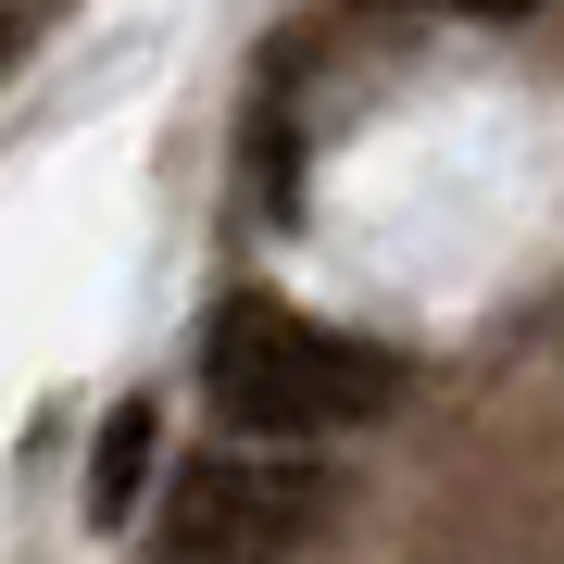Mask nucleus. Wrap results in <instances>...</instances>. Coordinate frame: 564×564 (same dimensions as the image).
<instances>
[{
	"label": "nucleus",
	"mask_w": 564,
	"mask_h": 564,
	"mask_svg": "<svg viewBox=\"0 0 564 564\" xmlns=\"http://www.w3.org/2000/svg\"><path fill=\"white\" fill-rule=\"evenodd\" d=\"M202 389H214L226 426H251V440H314V426L389 414L402 402V364L377 339H339V326L239 289V302H214V326H202Z\"/></svg>",
	"instance_id": "nucleus-1"
},
{
	"label": "nucleus",
	"mask_w": 564,
	"mask_h": 564,
	"mask_svg": "<svg viewBox=\"0 0 564 564\" xmlns=\"http://www.w3.org/2000/svg\"><path fill=\"white\" fill-rule=\"evenodd\" d=\"M326 514V477L302 464H188L163 502V564H276Z\"/></svg>",
	"instance_id": "nucleus-2"
},
{
	"label": "nucleus",
	"mask_w": 564,
	"mask_h": 564,
	"mask_svg": "<svg viewBox=\"0 0 564 564\" xmlns=\"http://www.w3.org/2000/svg\"><path fill=\"white\" fill-rule=\"evenodd\" d=\"M139 489H151V402H113L101 452H88V527L139 514Z\"/></svg>",
	"instance_id": "nucleus-3"
},
{
	"label": "nucleus",
	"mask_w": 564,
	"mask_h": 564,
	"mask_svg": "<svg viewBox=\"0 0 564 564\" xmlns=\"http://www.w3.org/2000/svg\"><path fill=\"white\" fill-rule=\"evenodd\" d=\"M440 13H527V0H440Z\"/></svg>",
	"instance_id": "nucleus-4"
}]
</instances>
